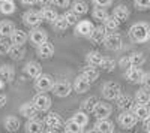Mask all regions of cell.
Instances as JSON below:
<instances>
[{
	"label": "cell",
	"mask_w": 150,
	"mask_h": 133,
	"mask_svg": "<svg viewBox=\"0 0 150 133\" xmlns=\"http://www.w3.org/2000/svg\"><path fill=\"white\" fill-rule=\"evenodd\" d=\"M29 39H30V42L33 45L38 46L39 43L45 42L48 39V36H47V32L44 29H41V27H32V32L29 34Z\"/></svg>",
	"instance_id": "cell-14"
},
{
	"label": "cell",
	"mask_w": 150,
	"mask_h": 133,
	"mask_svg": "<svg viewBox=\"0 0 150 133\" xmlns=\"http://www.w3.org/2000/svg\"><path fill=\"white\" fill-rule=\"evenodd\" d=\"M0 2H5V0H0Z\"/></svg>",
	"instance_id": "cell-55"
},
{
	"label": "cell",
	"mask_w": 150,
	"mask_h": 133,
	"mask_svg": "<svg viewBox=\"0 0 150 133\" xmlns=\"http://www.w3.org/2000/svg\"><path fill=\"white\" fill-rule=\"evenodd\" d=\"M71 6H72V10H74L78 17L86 15L87 12H89V6H87V3L84 2V0H75Z\"/></svg>",
	"instance_id": "cell-32"
},
{
	"label": "cell",
	"mask_w": 150,
	"mask_h": 133,
	"mask_svg": "<svg viewBox=\"0 0 150 133\" xmlns=\"http://www.w3.org/2000/svg\"><path fill=\"white\" fill-rule=\"evenodd\" d=\"M143 129H144V132L150 133V117H147L144 121H143Z\"/></svg>",
	"instance_id": "cell-50"
},
{
	"label": "cell",
	"mask_w": 150,
	"mask_h": 133,
	"mask_svg": "<svg viewBox=\"0 0 150 133\" xmlns=\"http://www.w3.org/2000/svg\"><path fill=\"white\" fill-rule=\"evenodd\" d=\"M20 114L24 117V118H33V117H36L38 115V109L35 108V105H33V102H26V103H23L21 106H20Z\"/></svg>",
	"instance_id": "cell-23"
},
{
	"label": "cell",
	"mask_w": 150,
	"mask_h": 133,
	"mask_svg": "<svg viewBox=\"0 0 150 133\" xmlns=\"http://www.w3.org/2000/svg\"><path fill=\"white\" fill-rule=\"evenodd\" d=\"M3 127L8 130V132H18V129L21 127V123L20 120L14 115H8L5 120H3Z\"/></svg>",
	"instance_id": "cell-25"
},
{
	"label": "cell",
	"mask_w": 150,
	"mask_h": 133,
	"mask_svg": "<svg viewBox=\"0 0 150 133\" xmlns=\"http://www.w3.org/2000/svg\"><path fill=\"white\" fill-rule=\"evenodd\" d=\"M107 33H108V32H107V29L104 27V24H102V26H96V27L93 29V32L90 33L89 39H90V42L95 43V45L102 43L104 39H105V36H107Z\"/></svg>",
	"instance_id": "cell-16"
},
{
	"label": "cell",
	"mask_w": 150,
	"mask_h": 133,
	"mask_svg": "<svg viewBox=\"0 0 150 133\" xmlns=\"http://www.w3.org/2000/svg\"><path fill=\"white\" fill-rule=\"evenodd\" d=\"M129 15H131V12H129L128 6H125V5H119L117 8H114V10H112V17L117 18L120 22L128 21Z\"/></svg>",
	"instance_id": "cell-26"
},
{
	"label": "cell",
	"mask_w": 150,
	"mask_h": 133,
	"mask_svg": "<svg viewBox=\"0 0 150 133\" xmlns=\"http://www.w3.org/2000/svg\"><path fill=\"white\" fill-rule=\"evenodd\" d=\"M93 29H95V24L89 20H81L75 24V32H77V34L83 36V38H89Z\"/></svg>",
	"instance_id": "cell-10"
},
{
	"label": "cell",
	"mask_w": 150,
	"mask_h": 133,
	"mask_svg": "<svg viewBox=\"0 0 150 133\" xmlns=\"http://www.w3.org/2000/svg\"><path fill=\"white\" fill-rule=\"evenodd\" d=\"M6 102H8V97H6V94L0 93V108H3V106L6 105Z\"/></svg>",
	"instance_id": "cell-51"
},
{
	"label": "cell",
	"mask_w": 150,
	"mask_h": 133,
	"mask_svg": "<svg viewBox=\"0 0 150 133\" xmlns=\"http://www.w3.org/2000/svg\"><path fill=\"white\" fill-rule=\"evenodd\" d=\"M129 38L137 43H144L150 39V26L147 22H135L129 29Z\"/></svg>",
	"instance_id": "cell-1"
},
{
	"label": "cell",
	"mask_w": 150,
	"mask_h": 133,
	"mask_svg": "<svg viewBox=\"0 0 150 133\" xmlns=\"http://www.w3.org/2000/svg\"><path fill=\"white\" fill-rule=\"evenodd\" d=\"M11 41H8V38H0V55H6L9 52L11 48Z\"/></svg>",
	"instance_id": "cell-43"
},
{
	"label": "cell",
	"mask_w": 150,
	"mask_h": 133,
	"mask_svg": "<svg viewBox=\"0 0 150 133\" xmlns=\"http://www.w3.org/2000/svg\"><path fill=\"white\" fill-rule=\"evenodd\" d=\"M36 3H39L41 6H50L53 5V0H36Z\"/></svg>",
	"instance_id": "cell-52"
},
{
	"label": "cell",
	"mask_w": 150,
	"mask_h": 133,
	"mask_svg": "<svg viewBox=\"0 0 150 133\" xmlns=\"http://www.w3.org/2000/svg\"><path fill=\"white\" fill-rule=\"evenodd\" d=\"M95 132H99V133H112V132H114V123L110 121L108 118H101V120H98L96 124H95Z\"/></svg>",
	"instance_id": "cell-21"
},
{
	"label": "cell",
	"mask_w": 150,
	"mask_h": 133,
	"mask_svg": "<svg viewBox=\"0 0 150 133\" xmlns=\"http://www.w3.org/2000/svg\"><path fill=\"white\" fill-rule=\"evenodd\" d=\"M14 76H15V69L11 64H2L0 66V79L2 81L11 82V81H14Z\"/></svg>",
	"instance_id": "cell-24"
},
{
	"label": "cell",
	"mask_w": 150,
	"mask_h": 133,
	"mask_svg": "<svg viewBox=\"0 0 150 133\" xmlns=\"http://www.w3.org/2000/svg\"><path fill=\"white\" fill-rule=\"evenodd\" d=\"M44 132H57L62 126V117L57 112H48L45 120H44Z\"/></svg>",
	"instance_id": "cell-6"
},
{
	"label": "cell",
	"mask_w": 150,
	"mask_h": 133,
	"mask_svg": "<svg viewBox=\"0 0 150 133\" xmlns=\"http://www.w3.org/2000/svg\"><path fill=\"white\" fill-rule=\"evenodd\" d=\"M134 100H135V103H140V105H150V93L147 90L141 88L135 93Z\"/></svg>",
	"instance_id": "cell-33"
},
{
	"label": "cell",
	"mask_w": 150,
	"mask_h": 133,
	"mask_svg": "<svg viewBox=\"0 0 150 133\" xmlns=\"http://www.w3.org/2000/svg\"><path fill=\"white\" fill-rule=\"evenodd\" d=\"M63 17L66 18V21H68V24H69V27H71V26L74 27V26H75V24H77V22H78V15H77V14H75V12H74V10H68V12H66V14L63 15Z\"/></svg>",
	"instance_id": "cell-44"
},
{
	"label": "cell",
	"mask_w": 150,
	"mask_h": 133,
	"mask_svg": "<svg viewBox=\"0 0 150 133\" xmlns=\"http://www.w3.org/2000/svg\"><path fill=\"white\" fill-rule=\"evenodd\" d=\"M137 121H138V120L135 118V115L132 114V111H122V112L119 114V117H117L119 126H120L122 129H125V130L132 129V127L137 124Z\"/></svg>",
	"instance_id": "cell-7"
},
{
	"label": "cell",
	"mask_w": 150,
	"mask_h": 133,
	"mask_svg": "<svg viewBox=\"0 0 150 133\" xmlns=\"http://www.w3.org/2000/svg\"><path fill=\"white\" fill-rule=\"evenodd\" d=\"M92 17H93V20L98 21V22H104L105 18L108 17V12H107L105 8H99V6H96V8L93 9V12H92Z\"/></svg>",
	"instance_id": "cell-41"
},
{
	"label": "cell",
	"mask_w": 150,
	"mask_h": 133,
	"mask_svg": "<svg viewBox=\"0 0 150 133\" xmlns=\"http://www.w3.org/2000/svg\"><path fill=\"white\" fill-rule=\"evenodd\" d=\"M5 84H6L5 81H2V79H0V91L3 90V87H5Z\"/></svg>",
	"instance_id": "cell-54"
},
{
	"label": "cell",
	"mask_w": 150,
	"mask_h": 133,
	"mask_svg": "<svg viewBox=\"0 0 150 133\" xmlns=\"http://www.w3.org/2000/svg\"><path fill=\"white\" fill-rule=\"evenodd\" d=\"M95 6H99V8H108L112 5V0H92Z\"/></svg>",
	"instance_id": "cell-47"
},
{
	"label": "cell",
	"mask_w": 150,
	"mask_h": 133,
	"mask_svg": "<svg viewBox=\"0 0 150 133\" xmlns=\"http://www.w3.org/2000/svg\"><path fill=\"white\" fill-rule=\"evenodd\" d=\"M24 129H26V132H29V133H41V132H44V121L39 120L38 117L29 118Z\"/></svg>",
	"instance_id": "cell-18"
},
{
	"label": "cell",
	"mask_w": 150,
	"mask_h": 133,
	"mask_svg": "<svg viewBox=\"0 0 150 133\" xmlns=\"http://www.w3.org/2000/svg\"><path fill=\"white\" fill-rule=\"evenodd\" d=\"M102 24H104V27L107 29V32H116L120 27V21L117 18H114L112 15H108Z\"/></svg>",
	"instance_id": "cell-34"
},
{
	"label": "cell",
	"mask_w": 150,
	"mask_h": 133,
	"mask_svg": "<svg viewBox=\"0 0 150 133\" xmlns=\"http://www.w3.org/2000/svg\"><path fill=\"white\" fill-rule=\"evenodd\" d=\"M101 62H102V54H101V52H98V51H90V52H87V55H86V63L89 64V66L99 67Z\"/></svg>",
	"instance_id": "cell-29"
},
{
	"label": "cell",
	"mask_w": 150,
	"mask_h": 133,
	"mask_svg": "<svg viewBox=\"0 0 150 133\" xmlns=\"http://www.w3.org/2000/svg\"><path fill=\"white\" fill-rule=\"evenodd\" d=\"M90 85L92 84L87 81L83 75H80V76H77L75 78V81H74V91L75 93H78V94H83V93H86V91H89L90 90Z\"/></svg>",
	"instance_id": "cell-20"
},
{
	"label": "cell",
	"mask_w": 150,
	"mask_h": 133,
	"mask_svg": "<svg viewBox=\"0 0 150 133\" xmlns=\"http://www.w3.org/2000/svg\"><path fill=\"white\" fill-rule=\"evenodd\" d=\"M15 24L9 21V20H3L0 21V38H9L11 33L14 32Z\"/></svg>",
	"instance_id": "cell-28"
},
{
	"label": "cell",
	"mask_w": 150,
	"mask_h": 133,
	"mask_svg": "<svg viewBox=\"0 0 150 133\" xmlns=\"http://www.w3.org/2000/svg\"><path fill=\"white\" fill-rule=\"evenodd\" d=\"M98 102H99V100L95 97V96H90V97H87L86 100H83V102H81V109H83V111H86L87 114H92Z\"/></svg>",
	"instance_id": "cell-36"
},
{
	"label": "cell",
	"mask_w": 150,
	"mask_h": 133,
	"mask_svg": "<svg viewBox=\"0 0 150 133\" xmlns=\"http://www.w3.org/2000/svg\"><path fill=\"white\" fill-rule=\"evenodd\" d=\"M54 85V79L51 75H45L41 74L38 78H35V90L38 93H47V91H51Z\"/></svg>",
	"instance_id": "cell-2"
},
{
	"label": "cell",
	"mask_w": 150,
	"mask_h": 133,
	"mask_svg": "<svg viewBox=\"0 0 150 133\" xmlns=\"http://www.w3.org/2000/svg\"><path fill=\"white\" fill-rule=\"evenodd\" d=\"M35 108L38 109V112H47L50 108H51V99L50 96H47V93H36L32 99Z\"/></svg>",
	"instance_id": "cell-4"
},
{
	"label": "cell",
	"mask_w": 150,
	"mask_h": 133,
	"mask_svg": "<svg viewBox=\"0 0 150 133\" xmlns=\"http://www.w3.org/2000/svg\"><path fill=\"white\" fill-rule=\"evenodd\" d=\"M27 39H29V34L24 30H20V29H14V32L9 36L11 43H14V45H24L27 42Z\"/></svg>",
	"instance_id": "cell-19"
},
{
	"label": "cell",
	"mask_w": 150,
	"mask_h": 133,
	"mask_svg": "<svg viewBox=\"0 0 150 133\" xmlns=\"http://www.w3.org/2000/svg\"><path fill=\"white\" fill-rule=\"evenodd\" d=\"M116 103H117V108L120 111H131L132 109V106L135 103L134 97L129 94H119V97L116 99Z\"/></svg>",
	"instance_id": "cell-15"
},
{
	"label": "cell",
	"mask_w": 150,
	"mask_h": 133,
	"mask_svg": "<svg viewBox=\"0 0 150 133\" xmlns=\"http://www.w3.org/2000/svg\"><path fill=\"white\" fill-rule=\"evenodd\" d=\"M51 24H53L54 30H57V32H65L69 27V24H68V21H66V18L63 15H57V18Z\"/></svg>",
	"instance_id": "cell-39"
},
{
	"label": "cell",
	"mask_w": 150,
	"mask_h": 133,
	"mask_svg": "<svg viewBox=\"0 0 150 133\" xmlns=\"http://www.w3.org/2000/svg\"><path fill=\"white\" fill-rule=\"evenodd\" d=\"M24 72H26L27 76L35 79L42 74V66L38 62H29V63H26V66H24Z\"/></svg>",
	"instance_id": "cell-22"
},
{
	"label": "cell",
	"mask_w": 150,
	"mask_h": 133,
	"mask_svg": "<svg viewBox=\"0 0 150 133\" xmlns=\"http://www.w3.org/2000/svg\"><path fill=\"white\" fill-rule=\"evenodd\" d=\"M20 2L24 6H33V5H36V0H20Z\"/></svg>",
	"instance_id": "cell-53"
},
{
	"label": "cell",
	"mask_w": 150,
	"mask_h": 133,
	"mask_svg": "<svg viewBox=\"0 0 150 133\" xmlns=\"http://www.w3.org/2000/svg\"><path fill=\"white\" fill-rule=\"evenodd\" d=\"M36 48H38L36 51H38V57H39V58H51V57L54 55V52H56L54 45L50 42L48 39H47L45 42L39 43Z\"/></svg>",
	"instance_id": "cell-9"
},
{
	"label": "cell",
	"mask_w": 150,
	"mask_h": 133,
	"mask_svg": "<svg viewBox=\"0 0 150 133\" xmlns=\"http://www.w3.org/2000/svg\"><path fill=\"white\" fill-rule=\"evenodd\" d=\"M15 10H17V6L14 3V0H5V2H0V14L12 15Z\"/></svg>",
	"instance_id": "cell-31"
},
{
	"label": "cell",
	"mask_w": 150,
	"mask_h": 133,
	"mask_svg": "<svg viewBox=\"0 0 150 133\" xmlns=\"http://www.w3.org/2000/svg\"><path fill=\"white\" fill-rule=\"evenodd\" d=\"M8 54H9L11 58H14V60H21L23 55L26 54V51H24L23 45H14V43H12L11 48H9V52H8Z\"/></svg>",
	"instance_id": "cell-37"
},
{
	"label": "cell",
	"mask_w": 150,
	"mask_h": 133,
	"mask_svg": "<svg viewBox=\"0 0 150 133\" xmlns=\"http://www.w3.org/2000/svg\"><path fill=\"white\" fill-rule=\"evenodd\" d=\"M39 14H41V18L42 21H47V22H53L56 18H57V10L54 8H50V6H44L41 10H39Z\"/></svg>",
	"instance_id": "cell-27"
},
{
	"label": "cell",
	"mask_w": 150,
	"mask_h": 133,
	"mask_svg": "<svg viewBox=\"0 0 150 133\" xmlns=\"http://www.w3.org/2000/svg\"><path fill=\"white\" fill-rule=\"evenodd\" d=\"M143 75H144V72L140 69V66H129L126 72H125V78L131 84H140Z\"/></svg>",
	"instance_id": "cell-8"
},
{
	"label": "cell",
	"mask_w": 150,
	"mask_h": 133,
	"mask_svg": "<svg viewBox=\"0 0 150 133\" xmlns=\"http://www.w3.org/2000/svg\"><path fill=\"white\" fill-rule=\"evenodd\" d=\"M104 46L110 51H117L122 48V36L116 32H108L105 39H104Z\"/></svg>",
	"instance_id": "cell-5"
},
{
	"label": "cell",
	"mask_w": 150,
	"mask_h": 133,
	"mask_svg": "<svg viewBox=\"0 0 150 133\" xmlns=\"http://www.w3.org/2000/svg\"><path fill=\"white\" fill-rule=\"evenodd\" d=\"M23 22L29 27H39L41 22H42L41 14L36 10H27L26 14L23 15Z\"/></svg>",
	"instance_id": "cell-12"
},
{
	"label": "cell",
	"mask_w": 150,
	"mask_h": 133,
	"mask_svg": "<svg viewBox=\"0 0 150 133\" xmlns=\"http://www.w3.org/2000/svg\"><path fill=\"white\" fill-rule=\"evenodd\" d=\"M119 64H120V67H125V69H128L129 66H131V63H129V58L128 57H123L120 62H119Z\"/></svg>",
	"instance_id": "cell-49"
},
{
	"label": "cell",
	"mask_w": 150,
	"mask_h": 133,
	"mask_svg": "<svg viewBox=\"0 0 150 133\" xmlns=\"http://www.w3.org/2000/svg\"><path fill=\"white\" fill-rule=\"evenodd\" d=\"M132 114L135 115L137 120H140V121H144L147 117H150V108L149 105H140V103H134L132 106Z\"/></svg>",
	"instance_id": "cell-17"
},
{
	"label": "cell",
	"mask_w": 150,
	"mask_h": 133,
	"mask_svg": "<svg viewBox=\"0 0 150 133\" xmlns=\"http://www.w3.org/2000/svg\"><path fill=\"white\" fill-rule=\"evenodd\" d=\"M51 91L57 96V97H68V96L72 93V85H71L69 82H66V81L54 82Z\"/></svg>",
	"instance_id": "cell-11"
},
{
	"label": "cell",
	"mask_w": 150,
	"mask_h": 133,
	"mask_svg": "<svg viewBox=\"0 0 150 133\" xmlns=\"http://www.w3.org/2000/svg\"><path fill=\"white\" fill-rule=\"evenodd\" d=\"M120 93H122V88L114 81H108L102 85V96L105 100H116Z\"/></svg>",
	"instance_id": "cell-3"
},
{
	"label": "cell",
	"mask_w": 150,
	"mask_h": 133,
	"mask_svg": "<svg viewBox=\"0 0 150 133\" xmlns=\"http://www.w3.org/2000/svg\"><path fill=\"white\" fill-rule=\"evenodd\" d=\"M99 67H102L105 72H112L116 69V60L111 57H102V62L99 64Z\"/></svg>",
	"instance_id": "cell-42"
},
{
	"label": "cell",
	"mask_w": 150,
	"mask_h": 133,
	"mask_svg": "<svg viewBox=\"0 0 150 133\" xmlns=\"http://www.w3.org/2000/svg\"><path fill=\"white\" fill-rule=\"evenodd\" d=\"M81 75L92 84V82H95V81L99 78V70H98L96 67H93V66H89V67H86V69L83 70Z\"/></svg>",
	"instance_id": "cell-35"
},
{
	"label": "cell",
	"mask_w": 150,
	"mask_h": 133,
	"mask_svg": "<svg viewBox=\"0 0 150 133\" xmlns=\"http://www.w3.org/2000/svg\"><path fill=\"white\" fill-rule=\"evenodd\" d=\"M72 120H74L75 123H78L81 127H86L87 124H89V114L81 109V111L75 112V114L72 115Z\"/></svg>",
	"instance_id": "cell-38"
},
{
	"label": "cell",
	"mask_w": 150,
	"mask_h": 133,
	"mask_svg": "<svg viewBox=\"0 0 150 133\" xmlns=\"http://www.w3.org/2000/svg\"><path fill=\"white\" fill-rule=\"evenodd\" d=\"M63 130H65L66 133H81V132L84 130V127H81L78 123H75L74 120L71 118V120H68V121L65 123Z\"/></svg>",
	"instance_id": "cell-40"
},
{
	"label": "cell",
	"mask_w": 150,
	"mask_h": 133,
	"mask_svg": "<svg viewBox=\"0 0 150 133\" xmlns=\"http://www.w3.org/2000/svg\"><path fill=\"white\" fill-rule=\"evenodd\" d=\"M53 5L57 6V8L65 9V8L71 6V0H53Z\"/></svg>",
	"instance_id": "cell-48"
},
{
	"label": "cell",
	"mask_w": 150,
	"mask_h": 133,
	"mask_svg": "<svg viewBox=\"0 0 150 133\" xmlns=\"http://www.w3.org/2000/svg\"><path fill=\"white\" fill-rule=\"evenodd\" d=\"M111 112H112V108H111V105L104 103V102H98L92 114L96 117V120H101V118H110Z\"/></svg>",
	"instance_id": "cell-13"
},
{
	"label": "cell",
	"mask_w": 150,
	"mask_h": 133,
	"mask_svg": "<svg viewBox=\"0 0 150 133\" xmlns=\"http://www.w3.org/2000/svg\"><path fill=\"white\" fill-rule=\"evenodd\" d=\"M134 5L138 10H147L150 9V0H135Z\"/></svg>",
	"instance_id": "cell-45"
},
{
	"label": "cell",
	"mask_w": 150,
	"mask_h": 133,
	"mask_svg": "<svg viewBox=\"0 0 150 133\" xmlns=\"http://www.w3.org/2000/svg\"><path fill=\"white\" fill-rule=\"evenodd\" d=\"M128 58H129L131 66H143V64L146 63V55H144L143 52H140V51L131 52V54L128 55Z\"/></svg>",
	"instance_id": "cell-30"
},
{
	"label": "cell",
	"mask_w": 150,
	"mask_h": 133,
	"mask_svg": "<svg viewBox=\"0 0 150 133\" xmlns=\"http://www.w3.org/2000/svg\"><path fill=\"white\" fill-rule=\"evenodd\" d=\"M141 85H143V88L144 90H147V91H150V72H147V74H144L143 75V78H141Z\"/></svg>",
	"instance_id": "cell-46"
}]
</instances>
